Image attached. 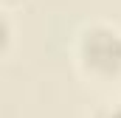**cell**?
<instances>
[{
    "instance_id": "7a4b0ae2",
    "label": "cell",
    "mask_w": 121,
    "mask_h": 118,
    "mask_svg": "<svg viewBox=\"0 0 121 118\" xmlns=\"http://www.w3.org/2000/svg\"><path fill=\"white\" fill-rule=\"evenodd\" d=\"M0 37H3V42H0V56L9 59L11 51H14V23H11V14H9V11H0Z\"/></svg>"
},
{
    "instance_id": "6da1fadb",
    "label": "cell",
    "mask_w": 121,
    "mask_h": 118,
    "mask_svg": "<svg viewBox=\"0 0 121 118\" xmlns=\"http://www.w3.org/2000/svg\"><path fill=\"white\" fill-rule=\"evenodd\" d=\"M73 67L96 87L121 82V25L107 20L85 23L73 37Z\"/></svg>"
},
{
    "instance_id": "3957f363",
    "label": "cell",
    "mask_w": 121,
    "mask_h": 118,
    "mask_svg": "<svg viewBox=\"0 0 121 118\" xmlns=\"http://www.w3.org/2000/svg\"><path fill=\"white\" fill-rule=\"evenodd\" d=\"M90 118H121V98H118V101H107V104H101Z\"/></svg>"
},
{
    "instance_id": "277c9868",
    "label": "cell",
    "mask_w": 121,
    "mask_h": 118,
    "mask_svg": "<svg viewBox=\"0 0 121 118\" xmlns=\"http://www.w3.org/2000/svg\"><path fill=\"white\" fill-rule=\"evenodd\" d=\"M23 6H28V0H0V8H3V11H9V14L20 11Z\"/></svg>"
}]
</instances>
